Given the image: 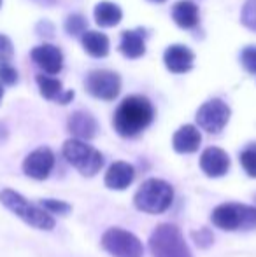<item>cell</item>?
I'll return each instance as SVG.
<instances>
[{
    "label": "cell",
    "mask_w": 256,
    "mask_h": 257,
    "mask_svg": "<svg viewBox=\"0 0 256 257\" xmlns=\"http://www.w3.org/2000/svg\"><path fill=\"white\" fill-rule=\"evenodd\" d=\"M149 252L153 257H193L183 236L181 229L176 224H158L149 236Z\"/></svg>",
    "instance_id": "cell-5"
},
{
    "label": "cell",
    "mask_w": 256,
    "mask_h": 257,
    "mask_svg": "<svg viewBox=\"0 0 256 257\" xmlns=\"http://www.w3.org/2000/svg\"><path fill=\"white\" fill-rule=\"evenodd\" d=\"M81 41L84 51L93 58H104L109 53V39L102 32H86Z\"/></svg>",
    "instance_id": "cell-20"
},
{
    "label": "cell",
    "mask_w": 256,
    "mask_h": 257,
    "mask_svg": "<svg viewBox=\"0 0 256 257\" xmlns=\"http://www.w3.org/2000/svg\"><path fill=\"white\" fill-rule=\"evenodd\" d=\"M202 144V135L197 126L185 124L174 133L172 137V147L179 154H193L198 151Z\"/></svg>",
    "instance_id": "cell-16"
},
{
    "label": "cell",
    "mask_w": 256,
    "mask_h": 257,
    "mask_svg": "<svg viewBox=\"0 0 256 257\" xmlns=\"http://www.w3.org/2000/svg\"><path fill=\"white\" fill-rule=\"evenodd\" d=\"M230 156L219 147H207L200 156V170L209 179H219L230 170Z\"/></svg>",
    "instance_id": "cell-11"
},
{
    "label": "cell",
    "mask_w": 256,
    "mask_h": 257,
    "mask_svg": "<svg viewBox=\"0 0 256 257\" xmlns=\"http://www.w3.org/2000/svg\"><path fill=\"white\" fill-rule=\"evenodd\" d=\"M2 96H4V88H2V84H0V102H2Z\"/></svg>",
    "instance_id": "cell-30"
},
{
    "label": "cell",
    "mask_w": 256,
    "mask_h": 257,
    "mask_svg": "<svg viewBox=\"0 0 256 257\" xmlns=\"http://www.w3.org/2000/svg\"><path fill=\"white\" fill-rule=\"evenodd\" d=\"M13 42L6 35H0V61H9L13 58Z\"/></svg>",
    "instance_id": "cell-29"
},
{
    "label": "cell",
    "mask_w": 256,
    "mask_h": 257,
    "mask_svg": "<svg viewBox=\"0 0 256 257\" xmlns=\"http://www.w3.org/2000/svg\"><path fill=\"white\" fill-rule=\"evenodd\" d=\"M230 107L223 100L212 98L205 102L197 112V124L207 133H219L230 121Z\"/></svg>",
    "instance_id": "cell-8"
},
{
    "label": "cell",
    "mask_w": 256,
    "mask_h": 257,
    "mask_svg": "<svg viewBox=\"0 0 256 257\" xmlns=\"http://www.w3.org/2000/svg\"><path fill=\"white\" fill-rule=\"evenodd\" d=\"M0 203L6 206L9 212H13L16 217H20L25 224L34 227V229H41V231L55 229L56 226L55 217H51L46 210H42L39 203H32L30 200H27L18 191L9 189V187L2 189L0 191Z\"/></svg>",
    "instance_id": "cell-2"
},
{
    "label": "cell",
    "mask_w": 256,
    "mask_h": 257,
    "mask_svg": "<svg viewBox=\"0 0 256 257\" xmlns=\"http://www.w3.org/2000/svg\"><path fill=\"white\" fill-rule=\"evenodd\" d=\"M65 30L70 35H84L86 34V20L79 14H72L65 21Z\"/></svg>",
    "instance_id": "cell-25"
},
{
    "label": "cell",
    "mask_w": 256,
    "mask_h": 257,
    "mask_svg": "<svg viewBox=\"0 0 256 257\" xmlns=\"http://www.w3.org/2000/svg\"><path fill=\"white\" fill-rule=\"evenodd\" d=\"M149 2H165V0H149Z\"/></svg>",
    "instance_id": "cell-31"
},
{
    "label": "cell",
    "mask_w": 256,
    "mask_h": 257,
    "mask_svg": "<svg viewBox=\"0 0 256 257\" xmlns=\"http://www.w3.org/2000/svg\"><path fill=\"white\" fill-rule=\"evenodd\" d=\"M23 173L34 180H46L55 168V154L49 147H39L23 159Z\"/></svg>",
    "instance_id": "cell-10"
},
{
    "label": "cell",
    "mask_w": 256,
    "mask_h": 257,
    "mask_svg": "<svg viewBox=\"0 0 256 257\" xmlns=\"http://www.w3.org/2000/svg\"><path fill=\"white\" fill-rule=\"evenodd\" d=\"M0 4H2V0H0Z\"/></svg>",
    "instance_id": "cell-32"
},
{
    "label": "cell",
    "mask_w": 256,
    "mask_h": 257,
    "mask_svg": "<svg viewBox=\"0 0 256 257\" xmlns=\"http://www.w3.org/2000/svg\"><path fill=\"white\" fill-rule=\"evenodd\" d=\"M32 60L37 67H41L46 72V75H55L62 70L63 67V56L56 46L53 44H41L32 49L30 53Z\"/></svg>",
    "instance_id": "cell-12"
},
{
    "label": "cell",
    "mask_w": 256,
    "mask_h": 257,
    "mask_svg": "<svg viewBox=\"0 0 256 257\" xmlns=\"http://www.w3.org/2000/svg\"><path fill=\"white\" fill-rule=\"evenodd\" d=\"M67 128L68 132L72 133V137L77 140H82V142H88L93 137L97 135V130H99V124H97V119L93 117L88 112L77 110L74 114H70L67 121Z\"/></svg>",
    "instance_id": "cell-14"
},
{
    "label": "cell",
    "mask_w": 256,
    "mask_h": 257,
    "mask_svg": "<svg viewBox=\"0 0 256 257\" xmlns=\"http://www.w3.org/2000/svg\"><path fill=\"white\" fill-rule=\"evenodd\" d=\"M39 206H41L42 210H46L51 217L67 215L72 210L70 203H67V201H63V200H55V198H44V200L39 201Z\"/></svg>",
    "instance_id": "cell-22"
},
{
    "label": "cell",
    "mask_w": 256,
    "mask_h": 257,
    "mask_svg": "<svg viewBox=\"0 0 256 257\" xmlns=\"http://www.w3.org/2000/svg\"><path fill=\"white\" fill-rule=\"evenodd\" d=\"M154 119V108L146 96H128L114 112L113 126L123 139L140 135Z\"/></svg>",
    "instance_id": "cell-1"
},
{
    "label": "cell",
    "mask_w": 256,
    "mask_h": 257,
    "mask_svg": "<svg viewBox=\"0 0 256 257\" xmlns=\"http://www.w3.org/2000/svg\"><path fill=\"white\" fill-rule=\"evenodd\" d=\"M0 81L6 86H13L18 81V72L7 61H0Z\"/></svg>",
    "instance_id": "cell-28"
},
{
    "label": "cell",
    "mask_w": 256,
    "mask_h": 257,
    "mask_svg": "<svg viewBox=\"0 0 256 257\" xmlns=\"http://www.w3.org/2000/svg\"><path fill=\"white\" fill-rule=\"evenodd\" d=\"M102 248L113 257H144V245L137 234L123 227L113 226L100 238Z\"/></svg>",
    "instance_id": "cell-7"
},
{
    "label": "cell",
    "mask_w": 256,
    "mask_h": 257,
    "mask_svg": "<svg viewBox=\"0 0 256 257\" xmlns=\"http://www.w3.org/2000/svg\"><path fill=\"white\" fill-rule=\"evenodd\" d=\"M192 240L198 248L205 250L214 243V234H212L211 227H198L197 231H192Z\"/></svg>",
    "instance_id": "cell-24"
},
{
    "label": "cell",
    "mask_w": 256,
    "mask_h": 257,
    "mask_svg": "<svg viewBox=\"0 0 256 257\" xmlns=\"http://www.w3.org/2000/svg\"><path fill=\"white\" fill-rule=\"evenodd\" d=\"M121 53L127 58H140L146 53V44H144V32L142 30H127L121 34Z\"/></svg>",
    "instance_id": "cell-19"
},
{
    "label": "cell",
    "mask_w": 256,
    "mask_h": 257,
    "mask_svg": "<svg viewBox=\"0 0 256 257\" xmlns=\"http://www.w3.org/2000/svg\"><path fill=\"white\" fill-rule=\"evenodd\" d=\"M240 63L251 74H256V46H247L240 53Z\"/></svg>",
    "instance_id": "cell-26"
},
{
    "label": "cell",
    "mask_w": 256,
    "mask_h": 257,
    "mask_svg": "<svg viewBox=\"0 0 256 257\" xmlns=\"http://www.w3.org/2000/svg\"><path fill=\"white\" fill-rule=\"evenodd\" d=\"M163 61L165 67L172 72V74H185L190 68L193 67L195 61V53L186 46L176 44L165 51L163 54Z\"/></svg>",
    "instance_id": "cell-15"
},
{
    "label": "cell",
    "mask_w": 256,
    "mask_h": 257,
    "mask_svg": "<svg viewBox=\"0 0 256 257\" xmlns=\"http://www.w3.org/2000/svg\"><path fill=\"white\" fill-rule=\"evenodd\" d=\"M239 159H240V166L244 168V172L249 177L256 179V144L247 146L246 149L240 153Z\"/></svg>",
    "instance_id": "cell-23"
},
{
    "label": "cell",
    "mask_w": 256,
    "mask_h": 257,
    "mask_svg": "<svg viewBox=\"0 0 256 257\" xmlns=\"http://www.w3.org/2000/svg\"><path fill=\"white\" fill-rule=\"evenodd\" d=\"M212 226L223 231H253L256 229V206L246 203H221L211 213Z\"/></svg>",
    "instance_id": "cell-4"
},
{
    "label": "cell",
    "mask_w": 256,
    "mask_h": 257,
    "mask_svg": "<svg viewBox=\"0 0 256 257\" xmlns=\"http://www.w3.org/2000/svg\"><path fill=\"white\" fill-rule=\"evenodd\" d=\"M172 20L181 28H193L198 23V7L190 0H179L172 7Z\"/></svg>",
    "instance_id": "cell-18"
},
{
    "label": "cell",
    "mask_w": 256,
    "mask_h": 257,
    "mask_svg": "<svg viewBox=\"0 0 256 257\" xmlns=\"http://www.w3.org/2000/svg\"><path fill=\"white\" fill-rule=\"evenodd\" d=\"M135 179V168L127 161H114L104 175V186L113 191H125Z\"/></svg>",
    "instance_id": "cell-13"
},
{
    "label": "cell",
    "mask_w": 256,
    "mask_h": 257,
    "mask_svg": "<svg viewBox=\"0 0 256 257\" xmlns=\"http://www.w3.org/2000/svg\"><path fill=\"white\" fill-rule=\"evenodd\" d=\"M174 201V187L163 179H147L133 194V205L137 210L149 215L165 213Z\"/></svg>",
    "instance_id": "cell-3"
},
{
    "label": "cell",
    "mask_w": 256,
    "mask_h": 257,
    "mask_svg": "<svg viewBox=\"0 0 256 257\" xmlns=\"http://www.w3.org/2000/svg\"><path fill=\"white\" fill-rule=\"evenodd\" d=\"M86 91L99 100L111 102L120 95L121 79L118 74L111 70H95L86 77Z\"/></svg>",
    "instance_id": "cell-9"
},
{
    "label": "cell",
    "mask_w": 256,
    "mask_h": 257,
    "mask_svg": "<svg viewBox=\"0 0 256 257\" xmlns=\"http://www.w3.org/2000/svg\"><path fill=\"white\" fill-rule=\"evenodd\" d=\"M242 23L256 32V0H247L242 9Z\"/></svg>",
    "instance_id": "cell-27"
},
{
    "label": "cell",
    "mask_w": 256,
    "mask_h": 257,
    "mask_svg": "<svg viewBox=\"0 0 256 257\" xmlns=\"http://www.w3.org/2000/svg\"><path fill=\"white\" fill-rule=\"evenodd\" d=\"M37 84H39V89H41V95L44 96L46 100H53V102L65 105L74 98V91L63 93L62 82H60L58 79L51 77V75H46V74L37 75Z\"/></svg>",
    "instance_id": "cell-17"
},
{
    "label": "cell",
    "mask_w": 256,
    "mask_h": 257,
    "mask_svg": "<svg viewBox=\"0 0 256 257\" xmlns=\"http://www.w3.org/2000/svg\"><path fill=\"white\" fill-rule=\"evenodd\" d=\"M123 18L120 6L113 2H100L95 7V21L100 27H114L118 25Z\"/></svg>",
    "instance_id": "cell-21"
},
{
    "label": "cell",
    "mask_w": 256,
    "mask_h": 257,
    "mask_svg": "<svg viewBox=\"0 0 256 257\" xmlns=\"http://www.w3.org/2000/svg\"><path fill=\"white\" fill-rule=\"evenodd\" d=\"M65 161L84 177H95L104 166V156L88 142L77 139L65 140L62 147Z\"/></svg>",
    "instance_id": "cell-6"
}]
</instances>
